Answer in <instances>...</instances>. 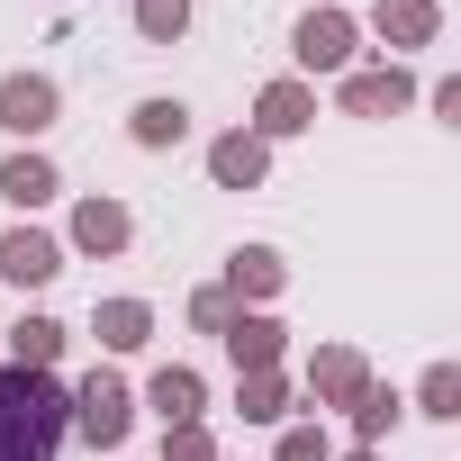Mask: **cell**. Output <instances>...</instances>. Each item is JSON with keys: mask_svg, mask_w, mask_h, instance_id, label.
I'll use <instances>...</instances> for the list:
<instances>
[{"mask_svg": "<svg viewBox=\"0 0 461 461\" xmlns=\"http://www.w3.org/2000/svg\"><path fill=\"white\" fill-rule=\"evenodd\" d=\"M64 434H73V389L55 371L0 362V461H55Z\"/></svg>", "mask_w": 461, "mask_h": 461, "instance_id": "1", "label": "cell"}, {"mask_svg": "<svg viewBox=\"0 0 461 461\" xmlns=\"http://www.w3.org/2000/svg\"><path fill=\"white\" fill-rule=\"evenodd\" d=\"M73 425H82L91 452H118V443L136 434V398H127V380H118V371H91V380L73 389Z\"/></svg>", "mask_w": 461, "mask_h": 461, "instance_id": "2", "label": "cell"}, {"mask_svg": "<svg viewBox=\"0 0 461 461\" xmlns=\"http://www.w3.org/2000/svg\"><path fill=\"white\" fill-rule=\"evenodd\" d=\"M217 344H226V362H236V380H245V371H281L290 326H281V317H263V308H236V317L217 326Z\"/></svg>", "mask_w": 461, "mask_h": 461, "instance_id": "3", "label": "cell"}, {"mask_svg": "<svg viewBox=\"0 0 461 461\" xmlns=\"http://www.w3.org/2000/svg\"><path fill=\"white\" fill-rule=\"evenodd\" d=\"M407 100H416V73H407V64H362V73H344V91H335L344 118H398Z\"/></svg>", "mask_w": 461, "mask_h": 461, "instance_id": "4", "label": "cell"}, {"mask_svg": "<svg viewBox=\"0 0 461 461\" xmlns=\"http://www.w3.org/2000/svg\"><path fill=\"white\" fill-rule=\"evenodd\" d=\"M353 37H362V28H353L344 10H308V19L290 28V55H299L308 73H353Z\"/></svg>", "mask_w": 461, "mask_h": 461, "instance_id": "5", "label": "cell"}, {"mask_svg": "<svg viewBox=\"0 0 461 461\" xmlns=\"http://www.w3.org/2000/svg\"><path fill=\"white\" fill-rule=\"evenodd\" d=\"M55 118H64V91L46 73H0V127L10 136H46Z\"/></svg>", "mask_w": 461, "mask_h": 461, "instance_id": "6", "label": "cell"}, {"mask_svg": "<svg viewBox=\"0 0 461 461\" xmlns=\"http://www.w3.org/2000/svg\"><path fill=\"white\" fill-rule=\"evenodd\" d=\"M55 272H64L55 236H37V226H10V236H0V281H10V290H46Z\"/></svg>", "mask_w": 461, "mask_h": 461, "instance_id": "7", "label": "cell"}, {"mask_svg": "<svg viewBox=\"0 0 461 461\" xmlns=\"http://www.w3.org/2000/svg\"><path fill=\"white\" fill-rule=\"evenodd\" d=\"M371 28H380V46H389V64H398V55H416V46L443 37V0H380Z\"/></svg>", "mask_w": 461, "mask_h": 461, "instance_id": "8", "label": "cell"}, {"mask_svg": "<svg viewBox=\"0 0 461 461\" xmlns=\"http://www.w3.org/2000/svg\"><path fill=\"white\" fill-rule=\"evenodd\" d=\"M263 172H272V145H263L254 127H236V136L208 145V181H217V190H263Z\"/></svg>", "mask_w": 461, "mask_h": 461, "instance_id": "9", "label": "cell"}, {"mask_svg": "<svg viewBox=\"0 0 461 461\" xmlns=\"http://www.w3.org/2000/svg\"><path fill=\"white\" fill-rule=\"evenodd\" d=\"M362 389H371V362H362L353 344H326V353L308 362V398H317V407H353Z\"/></svg>", "mask_w": 461, "mask_h": 461, "instance_id": "10", "label": "cell"}, {"mask_svg": "<svg viewBox=\"0 0 461 461\" xmlns=\"http://www.w3.org/2000/svg\"><path fill=\"white\" fill-rule=\"evenodd\" d=\"M317 127V91L308 82H272L263 100H254V136L272 145V136H308Z\"/></svg>", "mask_w": 461, "mask_h": 461, "instance_id": "11", "label": "cell"}, {"mask_svg": "<svg viewBox=\"0 0 461 461\" xmlns=\"http://www.w3.org/2000/svg\"><path fill=\"white\" fill-rule=\"evenodd\" d=\"M145 398H154V416H163V425H190V416H208V380H199L190 362H163V371L145 380Z\"/></svg>", "mask_w": 461, "mask_h": 461, "instance_id": "12", "label": "cell"}, {"mask_svg": "<svg viewBox=\"0 0 461 461\" xmlns=\"http://www.w3.org/2000/svg\"><path fill=\"white\" fill-rule=\"evenodd\" d=\"M127 236H136V217L118 199H82L73 208V254H127Z\"/></svg>", "mask_w": 461, "mask_h": 461, "instance_id": "13", "label": "cell"}, {"mask_svg": "<svg viewBox=\"0 0 461 461\" xmlns=\"http://www.w3.org/2000/svg\"><path fill=\"white\" fill-rule=\"evenodd\" d=\"M281 281H290V263L272 245H236L226 254V299H281Z\"/></svg>", "mask_w": 461, "mask_h": 461, "instance_id": "14", "label": "cell"}, {"mask_svg": "<svg viewBox=\"0 0 461 461\" xmlns=\"http://www.w3.org/2000/svg\"><path fill=\"white\" fill-rule=\"evenodd\" d=\"M127 136H136L145 154H163V145H181V136H190V100H163V91H154V100H136V118H127Z\"/></svg>", "mask_w": 461, "mask_h": 461, "instance_id": "15", "label": "cell"}, {"mask_svg": "<svg viewBox=\"0 0 461 461\" xmlns=\"http://www.w3.org/2000/svg\"><path fill=\"white\" fill-rule=\"evenodd\" d=\"M91 335H100L109 353H136V344L154 335V308H145V299H100V308H91Z\"/></svg>", "mask_w": 461, "mask_h": 461, "instance_id": "16", "label": "cell"}, {"mask_svg": "<svg viewBox=\"0 0 461 461\" xmlns=\"http://www.w3.org/2000/svg\"><path fill=\"white\" fill-rule=\"evenodd\" d=\"M64 190V172L46 163V154H10V163H0V199H19V208H46Z\"/></svg>", "mask_w": 461, "mask_h": 461, "instance_id": "17", "label": "cell"}, {"mask_svg": "<svg viewBox=\"0 0 461 461\" xmlns=\"http://www.w3.org/2000/svg\"><path fill=\"white\" fill-rule=\"evenodd\" d=\"M64 362V326L55 317H19L10 326V371H55Z\"/></svg>", "mask_w": 461, "mask_h": 461, "instance_id": "18", "label": "cell"}, {"mask_svg": "<svg viewBox=\"0 0 461 461\" xmlns=\"http://www.w3.org/2000/svg\"><path fill=\"white\" fill-rule=\"evenodd\" d=\"M236 416H245V425H281V416H290V380H281V371H245V380H236Z\"/></svg>", "mask_w": 461, "mask_h": 461, "instance_id": "19", "label": "cell"}, {"mask_svg": "<svg viewBox=\"0 0 461 461\" xmlns=\"http://www.w3.org/2000/svg\"><path fill=\"white\" fill-rule=\"evenodd\" d=\"M416 416H443V425L461 416V362H434V371L416 380Z\"/></svg>", "mask_w": 461, "mask_h": 461, "instance_id": "20", "label": "cell"}, {"mask_svg": "<svg viewBox=\"0 0 461 461\" xmlns=\"http://www.w3.org/2000/svg\"><path fill=\"white\" fill-rule=\"evenodd\" d=\"M353 434L380 452V434H398V389H380V380H371V389L353 398Z\"/></svg>", "mask_w": 461, "mask_h": 461, "instance_id": "21", "label": "cell"}, {"mask_svg": "<svg viewBox=\"0 0 461 461\" xmlns=\"http://www.w3.org/2000/svg\"><path fill=\"white\" fill-rule=\"evenodd\" d=\"M181 28H190V0H136V37L145 46H181Z\"/></svg>", "mask_w": 461, "mask_h": 461, "instance_id": "22", "label": "cell"}, {"mask_svg": "<svg viewBox=\"0 0 461 461\" xmlns=\"http://www.w3.org/2000/svg\"><path fill=\"white\" fill-rule=\"evenodd\" d=\"M163 461H217V434L190 416V425H163Z\"/></svg>", "mask_w": 461, "mask_h": 461, "instance_id": "23", "label": "cell"}, {"mask_svg": "<svg viewBox=\"0 0 461 461\" xmlns=\"http://www.w3.org/2000/svg\"><path fill=\"white\" fill-rule=\"evenodd\" d=\"M281 461H335L326 425H290V434H281Z\"/></svg>", "mask_w": 461, "mask_h": 461, "instance_id": "24", "label": "cell"}, {"mask_svg": "<svg viewBox=\"0 0 461 461\" xmlns=\"http://www.w3.org/2000/svg\"><path fill=\"white\" fill-rule=\"evenodd\" d=\"M226 317H236V299H226V290H199V299H190V326H199V335H217Z\"/></svg>", "mask_w": 461, "mask_h": 461, "instance_id": "25", "label": "cell"}, {"mask_svg": "<svg viewBox=\"0 0 461 461\" xmlns=\"http://www.w3.org/2000/svg\"><path fill=\"white\" fill-rule=\"evenodd\" d=\"M425 100H434V118H443V127H461V82H434Z\"/></svg>", "mask_w": 461, "mask_h": 461, "instance_id": "26", "label": "cell"}, {"mask_svg": "<svg viewBox=\"0 0 461 461\" xmlns=\"http://www.w3.org/2000/svg\"><path fill=\"white\" fill-rule=\"evenodd\" d=\"M344 461H380V452H371V443H353V452H344Z\"/></svg>", "mask_w": 461, "mask_h": 461, "instance_id": "27", "label": "cell"}]
</instances>
